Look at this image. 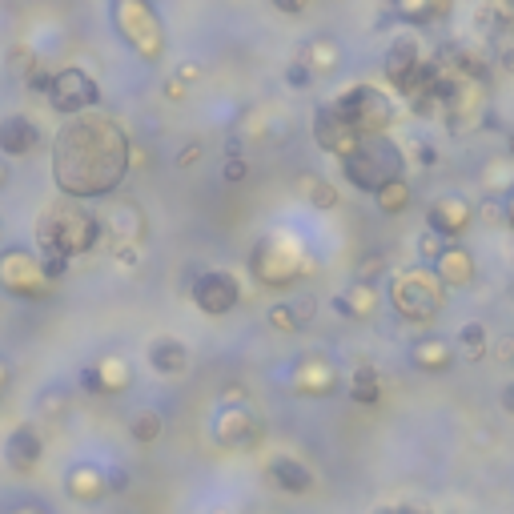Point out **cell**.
I'll return each mask as SVG.
<instances>
[{"label": "cell", "instance_id": "cell-1", "mask_svg": "<svg viewBox=\"0 0 514 514\" xmlns=\"http://www.w3.org/2000/svg\"><path fill=\"white\" fill-rule=\"evenodd\" d=\"M57 185L73 197L109 193L129 165V141L117 121L109 117H73L53 149Z\"/></svg>", "mask_w": 514, "mask_h": 514}, {"label": "cell", "instance_id": "cell-2", "mask_svg": "<svg viewBox=\"0 0 514 514\" xmlns=\"http://www.w3.org/2000/svg\"><path fill=\"white\" fill-rule=\"evenodd\" d=\"M402 169H406V157H402V149H398L386 133L362 137V141L342 157V173H346L358 189H370V193H382L390 181H402Z\"/></svg>", "mask_w": 514, "mask_h": 514}, {"label": "cell", "instance_id": "cell-3", "mask_svg": "<svg viewBox=\"0 0 514 514\" xmlns=\"http://www.w3.org/2000/svg\"><path fill=\"white\" fill-rule=\"evenodd\" d=\"M97 233H101V221L77 201H57L53 209L41 213V253H61V257L85 253L93 249Z\"/></svg>", "mask_w": 514, "mask_h": 514}, {"label": "cell", "instance_id": "cell-4", "mask_svg": "<svg viewBox=\"0 0 514 514\" xmlns=\"http://www.w3.org/2000/svg\"><path fill=\"white\" fill-rule=\"evenodd\" d=\"M334 113L358 133V137H374L390 125V101L370 89V85H358V89H346L338 101H334Z\"/></svg>", "mask_w": 514, "mask_h": 514}, {"label": "cell", "instance_id": "cell-5", "mask_svg": "<svg viewBox=\"0 0 514 514\" xmlns=\"http://www.w3.org/2000/svg\"><path fill=\"white\" fill-rule=\"evenodd\" d=\"M49 101H53V109H61V113H81V109H93V105L101 101V89H97V81H93L89 73H81V69H61V73H53Z\"/></svg>", "mask_w": 514, "mask_h": 514}, {"label": "cell", "instance_id": "cell-6", "mask_svg": "<svg viewBox=\"0 0 514 514\" xmlns=\"http://www.w3.org/2000/svg\"><path fill=\"white\" fill-rule=\"evenodd\" d=\"M41 282H45V270L41 262H33V253L25 249H5L0 253V286L13 290V298H41Z\"/></svg>", "mask_w": 514, "mask_h": 514}, {"label": "cell", "instance_id": "cell-7", "mask_svg": "<svg viewBox=\"0 0 514 514\" xmlns=\"http://www.w3.org/2000/svg\"><path fill=\"white\" fill-rule=\"evenodd\" d=\"M193 302L205 310V314H229L237 302H241V286L233 274L225 270H209L193 282Z\"/></svg>", "mask_w": 514, "mask_h": 514}, {"label": "cell", "instance_id": "cell-8", "mask_svg": "<svg viewBox=\"0 0 514 514\" xmlns=\"http://www.w3.org/2000/svg\"><path fill=\"white\" fill-rule=\"evenodd\" d=\"M117 21H121V29L129 33V41H133L141 53H149V57L161 53V29H157V17H153L149 9H141V5H121V9H117Z\"/></svg>", "mask_w": 514, "mask_h": 514}, {"label": "cell", "instance_id": "cell-9", "mask_svg": "<svg viewBox=\"0 0 514 514\" xmlns=\"http://www.w3.org/2000/svg\"><path fill=\"white\" fill-rule=\"evenodd\" d=\"M314 133H318V145H322V149H330V153H338V157H346V153L362 141V137H358V133H354L338 113H334V105L314 113Z\"/></svg>", "mask_w": 514, "mask_h": 514}, {"label": "cell", "instance_id": "cell-10", "mask_svg": "<svg viewBox=\"0 0 514 514\" xmlns=\"http://www.w3.org/2000/svg\"><path fill=\"white\" fill-rule=\"evenodd\" d=\"M41 145V129L25 117V113H13L0 121V153H9V157H25Z\"/></svg>", "mask_w": 514, "mask_h": 514}, {"label": "cell", "instance_id": "cell-11", "mask_svg": "<svg viewBox=\"0 0 514 514\" xmlns=\"http://www.w3.org/2000/svg\"><path fill=\"white\" fill-rule=\"evenodd\" d=\"M266 474H270V482H274L278 490H290V494H306V490L314 486V470H310L306 462H298V458H290V454H282V458H274Z\"/></svg>", "mask_w": 514, "mask_h": 514}, {"label": "cell", "instance_id": "cell-12", "mask_svg": "<svg viewBox=\"0 0 514 514\" xmlns=\"http://www.w3.org/2000/svg\"><path fill=\"white\" fill-rule=\"evenodd\" d=\"M422 61H418V41L414 37H398L390 49H386V77L402 89L406 81H410V73L418 69Z\"/></svg>", "mask_w": 514, "mask_h": 514}, {"label": "cell", "instance_id": "cell-13", "mask_svg": "<svg viewBox=\"0 0 514 514\" xmlns=\"http://www.w3.org/2000/svg\"><path fill=\"white\" fill-rule=\"evenodd\" d=\"M41 434L33 430V426H21V430H13L9 434V442H5V454H9V466H17V470H33L37 466V458H41Z\"/></svg>", "mask_w": 514, "mask_h": 514}, {"label": "cell", "instance_id": "cell-14", "mask_svg": "<svg viewBox=\"0 0 514 514\" xmlns=\"http://www.w3.org/2000/svg\"><path fill=\"white\" fill-rule=\"evenodd\" d=\"M257 434H262V426H257L245 410H225L221 414V426H217V438L225 446H249Z\"/></svg>", "mask_w": 514, "mask_h": 514}, {"label": "cell", "instance_id": "cell-15", "mask_svg": "<svg viewBox=\"0 0 514 514\" xmlns=\"http://www.w3.org/2000/svg\"><path fill=\"white\" fill-rule=\"evenodd\" d=\"M185 362H189V350H185L177 338H157V342L149 346V366H153L157 374H181Z\"/></svg>", "mask_w": 514, "mask_h": 514}, {"label": "cell", "instance_id": "cell-16", "mask_svg": "<svg viewBox=\"0 0 514 514\" xmlns=\"http://www.w3.org/2000/svg\"><path fill=\"white\" fill-rule=\"evenodd\" d=\"M105 490V474H97L93 466H73L69 470V494L73 498H97Z\"/></svg>", "mask_w": 514, "mask_h": 514}, {"label": "cell", "instance_id": "cell-17", "mask_svg": "<svg viewBox=\"0 0 514 514\" xmlns=\"http://www.w3.org/2000/svg\"><path fill=\"white\" fill-rule=\"evenodd\" d=\"M438 270H442V278H446L450 286H462V282H470V274H474V270H470V257H466L462 249H454V245L438 257Z\"/></svg>", "mask_w": 514, "mask_h": 514}, {"label": "cell", "instance_id": "cell-18", "mask_svg": "<svg viewBox=\"0 0 514 514\" xmlns=\"http://www.w3.org/2000/svg\"><path fill=\"white\" fill-rule=\"evenodd\" d=\"M350 394H354V402H366V406H374V402L382 398V382H378V370H374V366H358V374H354V382H350Z\"/></svg>", "mask_w": 514, "mask_h": 514}, {"label": "cell", "instance_id": "cell-19", "mask_svg": "<svg viewBox=\"0 0 514 514\" xmlns=\"http://www.w3.org/2000/svg\"><path fill=\"white\" fill-rule=\"evenodd\" d=\"M378 205H382L386 213H402V209L410 205V185H406V181H390V185L378 193Z\"/></svg>", "mask_w": 514, "mask_h": 514}, {"label": "cell", "instance_id": "cell-20", "mask_svg": "<svg viewBox=\"0 0 514 514\" xmlns=\"http://www.w3.org/2000/svg\"><path fill=\"white\" fill-rule=\"evenodd\" d=\"M446 358H450V350H446L442 342H418V346H414V362H422V366H430V370L446 366Z\"/></svg>", "mask_w": 514, "mask_h": 514}, {"label": "cell", "instance_id": "cell-21", "mask_svg": "<svg viewBox=\"0 0 514 514\" xmlns=\"http://www.w3.org/2000/svg\"><path fill=\"white\" fill-rule=\"evenodd\" d=\"M133 438H137V442H157V438H161V414H153V410L137 414V418H133Z\"/></svg>", "mask_w": 514, "mask_h": 514}, {"label": "cell", "instance_id": "cell-22", "mask_svg": "<svg viewBox=\"0 0 514 514\" xmlns=\"http://www.w3.org/2000/svg\"><path fill=\"white\" fill-rule=\"evenodd\" d=\"M302 185L310 189V201H314V205H322V209H334V205H338V193H334V185H330V181L302 177Z\"/></svg>", "mask_w": 514, "mask_h": 514}, {"label": "cell", "instance_id": "cell-23", "mask_svg": "<svg viewBox=\"0 0 514 514\" xmlns=\"http://www.w3.org/2000/svg\"><path fill=\"white\" fill-rule=\"evenodd\" d=\"M270 322H274L278 330H298V326H302V318H298V310H290L286 302L270 310Z\"/></svg>", "mask_w": 514, "mask_h": 514}, {"label": "cell", "instance_id": "cell-24", "mask_svg": "<svg viewBox=\"0 0 514 514\" xmlns=\"http://www.w3.org/2000/svg\"><path fill=\"white\" fill-rule=\"evenodd\" d=\"M462 346H466L470 354H482V350H486V330H482V326H466V330H462Z\"/></svg>", "mask_w": 514, "mask_h": 514}, {"label": "cell", "instance_id": "cell-25", "mask_svg": "<svg viewBox=\"0 0 514 514\" xmlns=\"http://www.w3.org/2000/svg\"><path fill=\"white\" fill-rule=\"evenodd\" d=\"M81 386H85L89 394H101V390H105V374H101L97 366H89V370H81Z\"/></svg>", "mask_w": 514, "mask_h": 514}, {"label": "cell", "instance_id": "cell-26", "mask_svg": "<svg viewBox=\"0 0 514 514\" xmlns=\"http://www.w3.org/2000/svg\"><path fill=\"white\" fill-rule=\"evenodd\" d=\"M286 77H290V85H298V89H306V85H310V65H302V61H294Z\"/></svg>", "mask_w": 514, "mask_h": 514}, {"label": "cell", "instance_id": "cell-27", "mask_svg": "<svg viewBox=\"0 0 514 514\" xmlns=\"http://www.w3.org/2000/svg\"><path fill=\"white\" fill-rule=\"evenodd\" d=\"M221 173H225V181H245V161L241 157H229Z\"/></svg>", "mask_w": 514, "mask_h": 514}, {"label": "cell", "instance_id": "cell-28", "mask_svg": "<svg viewBox=\"0 0 514 514\" xmlns=\"http://www.w3.org/2000/svg\"><path fill=\"white\" fill-rule=\"evenodd\" d=\"M125 482H129V474H125L121 466H113V470L105 474V486H109V490H125Z\"/></svg>", "mask_w": 514, "mask_h": 514}, {"label": "cell", "instance_id": "cell-29", "mask_svg": "<svg viewBox=\"0 0 514 514\" xmlns=\"http://www.w3.org/2000/svg\"><path fill=\"white\" fill-rule=\"evenodd\" d=\"M502 410H506V414H514V382H506V386H502Z\"/></svg>", "mask_w": 514, "mask_h": 514}, {"label": "cell", "instance_id": "cell-30", "mask_svg": "<svg viewBox=\"0 0 514 514\" xmlns=\"http://www.w3.org/2000/svg\"><path fill=\"white\" fill-rule=\"evenodd\" d=\"M282 13H302V0H278Z\"/></svg>", "mask_w": 514, "mask_h": 514}, {"label": "cell", "instance_id": "cell-31", "mask_svg": "<svg viewBox=\"0 0 514 514\" xmlns=\"http://www.w3.org/2000/svg\"><path fill=\"white\" fill-rule=\"evenodd\" d=\"M374 514H414V510L410 506H378Z\"/></svg>", "mask_w": 514, "mask_h": 514}, {"label": "cell", "instance_id": "cell-32", "mask_svg": "<svg viewBox=\"0 0 514 514\" xmlns=\"http://www.w3.org/2000/svg\"><path fill=\"white\" fill-rule=\"evenodd\" d=\"M5 386H9V366L0 362V398H5Z\"/></svg>", "mask_w": 514, "mask_h": 514}, {"label": "cell", "instance_id": "cell-33", "mask_svg": "<svg viewBox=\"0 0 514 514\" xmlns=\"http://www.w3.org/2000/svg\"><path fill=\"white\" fill-rule=\"evenodd\" d=\"M197 153H201V149H197V145H189V149L181 153V165H189V161H197Z\"/></svg>", "mask_w": 514, "mask_h": 514}, {"label": "cell", "instance_id": "cell-34", "mask_svg": "<svg viewBox=\"0 0 514 514\" xmlns=\"http://www.w3.org/2000/svg\"><path fill=\"white\" fill-rule=\"evenodd\" d=\"M502 69H506V73H514V49H506V53H502Z\"/></svg>", "mask_w": 514, "mask_h": 514}, {"label": "cell", "instance_id": "cell-35", "mask_svg": "<svg viewBox=\"0 0 514 514\" xmlns=\"http://www.w3.org/2000/svg\"><path fill=\"white\" fill-rule=\"evenodd\" d=\"M9 181V165H0V185H5Z\"/></svg>", "mask_w": 514, "mask_h": 514}, {"label": "cell", "instance_id": "cell-36", "mask_svg": "<svg viewBox=\"0 0 514 514\" xmlns=\"http://www.w3.org/2000/svg\"><path fill=\"white\" fill-rule=\"evenodd\" d=\"M510 149H514V141H510Z\"/></svg>", "mask_w": 514, "mask_h": 514}]
</instances>
